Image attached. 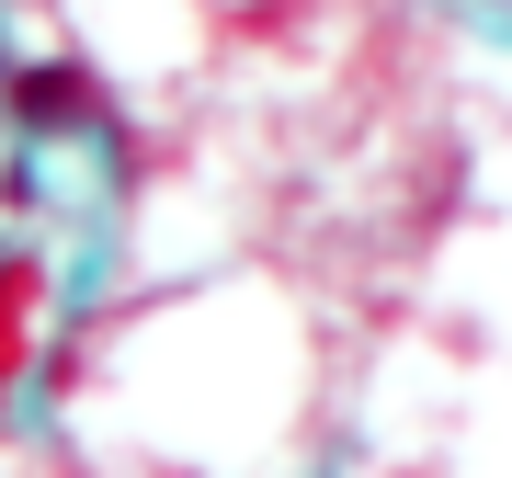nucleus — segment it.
Masks as SVG:
<instances>
[{"mask_svg":"<svg viewBox=\"0 0 512 478\" xmlns=\"http://www.w3.org/2000/svg\"><path fill=\"white\" fill-rule=\"evenodd\" d=\"M12 114H23V126H103V92L80 69H23L12 80Z\"/></svg>","mask_w":512,"mask_h":478,"instance_id":"nucleus-1","label":"nucleus"}]
</instances>
